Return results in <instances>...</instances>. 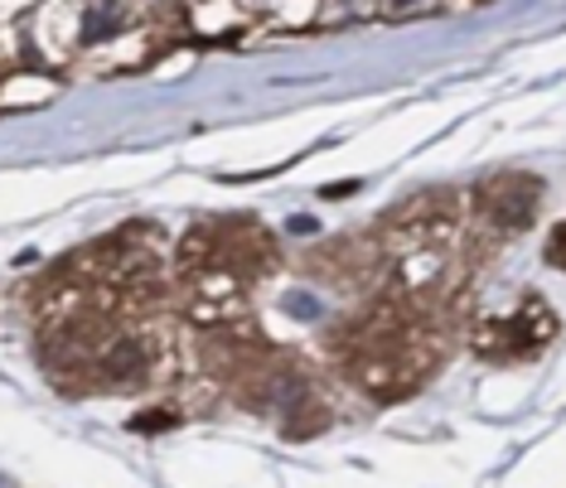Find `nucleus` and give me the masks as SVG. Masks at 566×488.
Masks as SVG:
<instances>
[{
  "label": "nucleus",
  "instance_id": "nucleus-2",
  "mask_svg": "<svg viewBox=\"0 0 566 488\" xmlns=\"http://www.w3.org/2000/svg\"><path fill=\"white\" fill-rule=\"evenodd\" d=\"M552 333V315L547 310H523V315H513V319H494L489 329H480V349L489 358H523V353H537V343H543Z\"/></svg>",
  "mask_w": 566,
  "mask_h": 488
},
{
  "label": "nucleus",
  "instance_id": "nucleus-1",
  "mask_svg": "<svg viewBox=\"0 0 566 488\" xmlns=\"http://www.w3.org/2000/svg\"><path fill=\"white\" fill-rule=\"evenodd\" d=\"M537 199H543V184L533 174H499L480 189V213L499 233H518L537 218Z\"/></svg>",
  "mask_w": 566,
  "mask_h": 488
}]
</instances>
